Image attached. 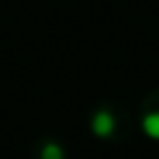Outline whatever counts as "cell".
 <instances>
[{
  "instance_id": "cell-1",
  "label": "cell",
  "mask_w": 159,
  "mask_h": 159,
  "mask_svg": "<svg viewBox=\"0 0 159 159\" xmlns=\"http://www.w3.org/2000/svg\"><path fill=\"white\" fill-rule=\"evenodd\" d=\"M113 126H116V120H113V116H111L109 111H98V113L94 116V120H92V131H94L96 135H100V137L111 135Z\"/></svg>"
},
{
  "instance_id": "cell-2",
  "label": "cell",
  "mask_w": 159,
  "mask_h": 159,
  "mask_svg": "<svg viewBox=\"0 0 159 159\" xmlns=\"http://www.w3.org/2000/svg\"><path fill=\"white\" fill-rule=\"evenodd\" d=\"M142 126H144V131H146L150 137L159 139V113H148V116L144 118Z\"/></svg>"
},
{
  "instance_id": "cell-3",
  "label": "cell",
  "mask_w": 159,
  "mask_h": 159,
  "mask_svg": "<svg viewBox=\"0 0 159 159\" xmlns=\"http://www.w3.org/2000/svg\"><path fill=\"white\" fill-rule=\"evenodd\" d=\"M42 159H63V148L59 144L50 142L42 148Z\"/></svg>"
}]
</instances>
